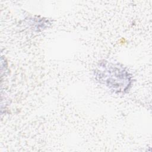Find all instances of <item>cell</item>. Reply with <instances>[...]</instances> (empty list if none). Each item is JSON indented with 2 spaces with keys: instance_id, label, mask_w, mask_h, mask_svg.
<instances>
[{
  "instance_id": "1",
  "label": "cell",
  "mask_w": 152,
  "mask_h": 152,
  "mask_svg": "<svg viewBox=\"0 0 152 152\" xmlns=\"http://www.w3.org/2000/svg\"><path fill=\"white\" fill-rule=\"evenodd\" d=\"M94 75L98 81L116 93H125L132 83V77L127 70L107 61L102 62L97 65Z\"/></svg>"
}]
</instances>
